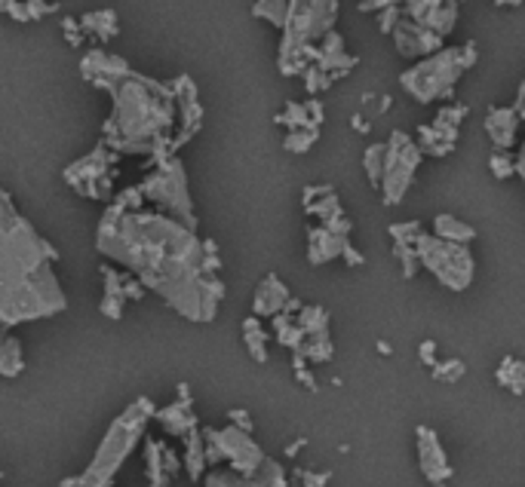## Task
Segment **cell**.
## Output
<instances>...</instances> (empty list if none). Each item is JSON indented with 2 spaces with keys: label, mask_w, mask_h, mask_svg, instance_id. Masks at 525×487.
<instances>
[{
  "label": "cell",
  "mask_w": 525,
  "mask_h": 487,
  "mask_svg": "<svg viewBox=\"0 0 525 487\" xmlns=\"http://www.w3.org/2000/svg\"><path fill=\"white\" fill-rule=\"evenodd\" d=\"M354 231V224H350L348 215H332V218L320 221V224H310L308 227V261L314 264V267H320V264L332 261V257L341 255V248L348 246V233Z\"/></svg>",
  "instance_id": "12"
},
{
  "label": "cell",
  "mask_w": 525,
  "mask_h": 487,
  "mask_svg": "<svg viewBox=\"0 0 525 487\" xmlns=\"http://www.w3.org/2000/svg\"><path fill=\"white\" fill-rule=\"evenodd\" d=\"M95 246L120 261L144 288L157 291L191 322H212L225 297V282L203 273V248L191 227L166 215L111 203L99 221Z\"/></svg>",
  "instance_id": "1"
},
{
  "label": "cell",
  "mask_w": 525,
  "mask_h": 487,
  "mask_svg": "<svg viewBox=\"0 0 525 487\" xmlns=\"http://www.w3.org/2000/svg\"><path fill=\"white\" fill-rule=\"evenodd\" d=\"M62 28H65V37H68V44H71V46H80V44H83L78 19H65V22H62Z\"/></svg>",
  "instance_id": "39"
},
{
  "label": "cell",
  "mask_w": 525,
  "mask_h": 487,
  "mask_svg": "<svg viewBox=\"0 0 525 487\" xmlns=\"http://www.w3.org/2000/svg\"><path fill=\"white\" fill-rule=\"evenodd\" d=\"M243 340H246V346H249V356H252L258 365H265L267 361V350H265V344H267V331L261 329V322H258V316H249L243 319Z\"/></svg>",
  "instance_id": "25"
},
{
  "label": "cell",
  "mask_w": 525,
  "mask_h": 487,
  "mask_svg": "<svg viewBox=\"0 0 525 487\" xmlns=\"http://www.w3.org/2000/svg\"><path fill=\"white\" fill-rule=\"evenodd\" d=\"M497 384L501 386H507L513 395H522L525 393V365L520 359H513V356H507L501 361V368H497Z\"/></svg>",
  "instance_id": "26"
},
{
  "label": "cell",
  "mask_w": 525,
  "mask_h": 487,
  "mask_svg": "<svg viewBox=\"0 0 525 487\" xmlns=\"http://www.w3.org/2000/svg\"><path fill=\"white\" fill-rule=\"evenodd\" d=\"M476 59H480L476 44L437 50L431 59L418 61V65L409 68L406 74H399V83H403L406 93L421 104L448 99V95L455 93V83L464 77V71H470V68L476 65Z\"/></svg>",
  "instance_id": "7"
},
{
  "label": "cell",
  "mask_w": 525,
  "mask_h": 487,
  "mask_svg": "<svg viewBox=\"0 0 525 487\" xmlns=\"http://www.w3.org/2000/svg\"><path fill=\"white\" fill-rule=\"evenodd\" d=\"M295 380H299V384L308 386L310 393H320V384H316V380H314V374H310L308 368H295Z\"/></svg>",
  "instance_id": "40"
},
{
  "label": "cell",
  "mask_w": 525,
  "mask_h": 487,
  "mask_svg": "<svg viewBox=\"0 0 525 487\" xmlns=\"http://www.w3.org/2000/svg\"><path fill=\"white\" fill-rule=\"evenodd\" d=\"M354 129H359V132H369V120H363V117H354Z\"/></svg>",
  "instance_id": "43"
},
{
  "label": "cell",
  "mask_w": 525,
  "mask_h": 487,
  "mask_svg": "<svg viewBox=\"0 0 525 487\" xmlns=\"http://www.w3.org/2000/svg\"><path fill=\"white\" fill-rule=\"evenodd\" d=\"M154 417L163 423V429L169 435H185L188 429L197 426V417H193V410H191V395L188 399L172 402V405L163 410H154Z\"/></svg>",
  "instance_id": "19"
},
{
  "label": "cell",
  "mask_w": 525,
  "mask_h": 487,
  "mask_svg": "<svg viewBox=\"0 0 525 487\" xmlns=\"http://www.w3.org/2000/svg\"><path fill=\"white\" fill-rule=\"evenodd\" d=\"M378 353H381V356H393V346L387 344V340H378Z\"/></svg>",
  "instance_id": "44"
},
{
  "label": "cell",
  "mask_w": 525,
  "mask_h": 487,
  "mask_svg": "<svg viewBox=\"0 0 525 487\" xmlns=\"http://www.w3.org/2000/svg\"><path fill=\"white\" fill-rule=\"evenodd\" d=\"M433 487H446V482H437V484H433Z\"/></svg>",
  "instance_id": "46"
},
{
  "label": "cell",
  "mask_w": 525,
  "mask_h": 487,
  "mask_svg": "<svg viewBox=\"0 0 525 487\" xmlns=\"http://www.w3.org/2000/svg\"><path fill=\"white\" fill-rule=\"evenodd\" d=\"M341 255H344V261H348V264H350V267H363V264H365V257H363V255H359V252H357V248H354V246H350V242H348V246H344V248H341Z\"/></svg>",
  "instance_id": "41"
},
{
  "label": "cell",
  "mask_w": 525,
  "mask_h": 487,
  "mask_svg": "<svg viewBox=\"0 0 525 487\" xmlns=\"http://www.w3.org/2000/svg\"><path fill=\"white\" fill-rule=\"evenodd\" d=\"M393 255L403 261L406 280H414V276H418V257H414V248L409 246V242H393Z\"/></svg>",
  "instance_id": "31"
},
{
  "label": "cell",
  "mask_w": 525,
  "mask_h": 487,
  "mask_svg": "<svg viewBox=\"0 0 525 487\" xmlns=\"http://www.w3.org/2000/svg\"><path fill=\"white\" fill-rule=\"evenodd\" d=\"M323 117H326V110H323L320 101H286V110L283 114L274 117L276 126H286V129H320L323 126Z\"/></svg>",
  "instance_id": "17"
},
{
  "label": "cell",
  "mask_w": 525,
  "mask_h": 487,
  "mask_svg": "<svg viewBox=\"0 0 525 487\" xmlns=\"http://www.w3.org/2000/svg\"><path fill=\"white\" fill-rule=\"evenodd\" d=\"M59 10V4H50V0H0V12L12 16L16 22H40L44 16Z\"/></svg>",
  "instance_id": "20"
},
{
  "label": "cell",
  "mask_w": 525,
  "mask_h": 487,
  "mask_svg": "<svg viewBox=\"0 0 525 487\" xmlns=\"http://www.w3.org/2000/svg\"><path fill=\"white\" fill-rule=\"evenodd\" d=\"M414 435H418V460H421L424 478L431 484L448 482V478L455 475V469L446 460V450H442V444H439V435L427 426H418L414 429Z\"/></svg>",
  "instance_id": "15"
},
{
  "label": "cell",
  "mask_w": 525,
  "mask_h": 487,
  "mask_svg": "<svg viewBox=\"0 0 525 487\" xmlns=\"http://www.w3.org/2000/svg\"><path fill=\"white\" fill-rule=\"evenodd\" d=\"M80 74L95 86L108 89L114 110L105 123L108 150L123 154H151L160 163L197 135L203 108L191 77L157 83L142 77L120 55L89 50L80 61Z\"/></svg>",
  "instance_id": "2"
},
{
  "label": "cell",
  "mask_w": 525,
  "mask_h": 487,
  "mask_svg": "<svg viewBox=\"0 0 525 487\" xmlns=\"http://www.w3.org/2000/svg\"><path fill=\"white\" fill-rule=\"evenodd\" d=\"M316 138H320V129H289L286 138H283V148L289 154H308L316 144Z\"/></svg>",
  "instance_id": "28"
},
{
  "label": "cell",
  "mask_w": 525,
  "mask_h": 487,
  "mask_svg": "<svg viewBox=\"0 0 525 487\" xmlns=\"http://www.w3.org/2000/svg\"><path fill=\"white\" fill-rule=\"evenodd\" d=\"M393 44H397V53L406 55V59H421V55H431L442 46V37L427 28H421L418 22H409V19L399 16L397 25H393Z\"/></svg>",
  "instance_id": "13"
},
{
  "label": "cell",
  "mask_w": 525,
  "mask_h": 487,
  "mask_svg": "<svg viewBox=\"0 0 525 487\" xmlns=\"http://www.w3.org/2000/svg\"><path fill=\"white\" fill-rule=\"evenodd\" d=\"M206 487H289L286 475H283V466L274 463L271 457L265 460L255 475H240L231 469H216L206 475Z\"/></svg>",
  "instance_id": "14"
},
{
  "label": "cell",
  "mask_w": 525,
  "mask_h": 487,
  "mask_svg": "<svg viewBox=\"0 0 525 487\" xmlns=\"http://www.w3.org/2000/svg\"><path fill=\"white\" fill-rule=\"evenodd\" d=\"M304 444H308V438H295V442L286 448V457H295V454H299V450L304 448Z\"/></svg>",
  "instance_id": "42"
},
{
  "label": "cell",
  "mask_w": 525,
  "mask_h": 487,
  "mask_svg": "<svg viewBox=\"0 0 525 487\" xmlns=\"http://www.w3.org/2000/svg\"><path fill=\"white\" fill-rule=\"evenodd\" d=\"M421 221H406V224H390V236H393V242H409L412 246V239L421 233Z\"/></svg>",
  "instance_id": "32"
},
{
  "label": "cell",
  "mask_w": 525,
  "mask_h": 487,
  "mask_svg": "<svg viewBox=\"0 0 525 487\" xmlns=\"http://www.w3.org/2000/svg\"><path fill=\"white\" fill-rule=\"evenodd\" d=\"M464 117H467L464 104H448V108H439V114L433 117V123L418 126V142H414V144L421 148V154H427V157L452 154Z\"/></svg>",
  "instance_id": "11"
},
{
  "label": "cell",
  "mask_w": 525,
  "mask_h": 487,
  "mask_svg": "<svg viewBox=\"0 0 525 487\" xmlns=\"http://www.w3.org/2000/svg\"><path fill=\"white\" fill-rule=\"evenodd\" d=\"M80 31L93 34V37L99 40H111L117 37V31H120V25H117V12L114 10H95V12H86V16L78 19Z\"/></svg>",
  "instance_id": "21"
},
{
  "label": "cell",
  "mask_w": 525,
  "mask_h": 487,
  "mask_svg": "<svg viewBox=\"0 0 525 487\" xmlns=\"http://www.w3.org/2000/svg\"><path fill=\"white\" fill-rule=\"evenodd\" d=\"M252 16L267 19L283 31L276 65H280V74L295 77L308 65L310 50L335 25L338 0H255Z\"/></svg>",
  "instance_id": "4"
},
{
  "label": "cell",
  "mask_w": 525,
  "mask_h": 487,
  "mask_svg": "<svg viewBox=\"0 0 525 487\" xmlns=\"http://www.w3.org/2000/svg\"><path fill=\"white\" fill-rule=\"evenodd\" d=\"M488 169H492V175L497 181L520 178V172H516V157H504L501 150H497V154H492V159H488Z\"/></svg>",
  "instance_id": "30"
},
{
  "label": "cell",
  "mask_w": 525,
  "mask_h": 487,
  "mask_svg": "<svg viewBox=\"0 0 525 487\" xmlns=\"http://www.w3.org/2000/svg\"><path fill=\"white\" fill-rule=\"evenodd\" d=\"M185 438V469H188L191 482H200L206 469V457H203V435H200V426L188 429L182 435Z\"/></svg>",
  "instance_id": "23"
},
{
  "label": "cell",
  "mask_w": 525,
  "mask_h": 487,
  "mask_svg": "<svg viewBox=\"0 0 525 487\" xmlns=\"http://www.w3.org/2000/svg\"><path fill=\"white\" fill-rule=\"evenodd\" d=\"M25 368L22 359V344L10 337L6 329H0V377H19Z\"/></svg>",
  "instance_id": "22"
},
{
  "label": "cell",
  "mask_w": 525,
  "mask_h": 487,
  "mask_svg": "<svg viewBox=\"0 0 525 487\" xmlns=\"http://www.w3.org/2000/svg\"><path fill=\"white\" fill-rule=\"evenodd\" d=\"M289 301V288L280 282V276L271 273L265 282L258 285L252 301V316H274V312L283 310V304Z\"/></svg>",
  "instance_id": "18"
},
{
  "label": "cell",
  "mask_w": 525,
  "mask_h": 487,
  "mask_svg": "<svg viewBox=\"0 0 525 487\" xmlns=\"http://www.w3.org/2000/svg\"><path fill=\"white\" fill-rule=\"evenodd\" d=\"M433 236H439V239H448V242H473L476 239V231L464 221L452 218V215H437L433 218Z\"/></svg>",
  "instance_id": "24"
},
{
  "label": "cell",
  "mask_w": 525,
  "mask_h": 487,
  "mask_svg": "<svg viewBox=\"0 0 525 487\" xmlns=\"http://www.w3.org/2000/svg\"><path fill=\"white\" fill-rule=\"evenodd\" d=\"M406 0H359V10L363 12H378L384 6H403Z\"/></svg>",
  "instance_id": "38"
},
{
  "label": "cell",
  "mask_w": 525,
  "mask_h": 487,
  "mask_svg": "<svg viewBox=\"0 0 525 487\" xmlns=\"http://www.w3.org/2000/svg\"><path fill=\"white\" fill-rule=\"evenodd\" d=\"M433 380H446V384H455V380H461L467 374V365L461 359H446V361H437V365L431 368Z\"/></svg>",
  "instance_id": "29"
},
{
  "label": "cell",
  "mask_w": 525,
  "mask_h": 487,
  "mask_svg": "<svg viewBox=\"0 0 525 487\" xmlns=\"http://www.w3.org/2000/svg\"><path fill=\"white\" fill-rule=\"evenodd\" d=\"M138 191H142V199L163 206L176 221H182L185 227L197 231V212H193V199L188 191V172H185L182 159H176V157L160 159V163H157V172L144 178L142 184H138Z\"/></svg>",
  "instance_id": "9"
},
{
  "label": "cell",
  "mask_w": 525,
  "mask_h": 487,
  "mask_svg": "<svg viewBox=\"0 0 525 487\" xmlns=\"http://www.w3.org/2000/svg\"><path fill=\"white\" fill-rule=\"evenodd\" d=\"M295 325L304 331V337H308V334H316V331H329V310L316 307V304H308V307L301 304L299 316H295Z\"/></svg>",
  "instance_id": "27"
},
{
  "label": "cell",
  "mask_w": 525,
  "mask_h": 487,
  "mask_svg": "<svg viewBox=\"0 0 525 487\" xmlns=\"http://www.w3.org/2000/svg\"><path fill=\"white\" fill-rule=\"evenodd\" d=\"M418 359L424 361L427 368L437 365V361H439V359H437V344H433V340H424V344L418 346Z\"/></svg>",
  "instance_id": "37"
},
{
  "label": "cell",
  "mask_w": 525,
  "mask_h": 487,
  "mask_svg": "<svg viewBox=\"0 0 525 487\" xmlns=\"http://www.w3.org/2000/svg\"><path fill=\"white\" fill-rule=\"evenodd\" d=\"M55 248L12 208L0 191V329L55 316L68 307L53 276Z\"/></svg>",
  "instance_id": "3"
},
{
  "label": "cell",
  "mask_w": 525,
  "mask_h": 487,
  "mask_svg": "<svg viewBox=\"0 0 525 487\" xmlns=\"http://www.w3.org/2000/svg\"><path fill=\"white\" fill-rule=\"evenodd\" d=\"M163 472L169 478H176L178 472H182V460H178V454L172 448H166V444H163Z\"/></svg>",
  "instance_id": "35"
},
{
  "label": "cell",
  "mask_w": 525,
  "mask_h": 487,
  "mask_svg": "<svg viewBox=\"0 0 525 487\" xmlns=\"http://www.w3.org/2000/svg\"><path fill=\"white\" fill-rule=\"evenodd\" d=\"M421 157L424 154H421L418 144L399 129H393L387 142L365 148V175H369V184L375 187V193H381V203L387 208H393L409 193Z\"/></svg>",
  "instance_id": "5"
},
{
  "label": "cell",
  "mask_w": 525,
  "mask_h": 487,
  "mask_svg": "<svg viewBox=\"0 0 525 487\" xmlns=\"http://www.w3.org/2000/svg\"><path fill=\"white\" fill-rule=\"evenodd\" d=\"M154 405L151 399H135L133 405L123 410L114 423H111L108 435L102 438L99 450H95L93 463L86 466V472L78 475V484L74 487H111L114 475L120 472V466L127 463V457L133 454L138 435L144 433V423L154 417Z\"/></svg>",
  "instance_id": "6"
},
{
  "label": "cell",
  "mask_w": 525,
  "mask_h": 487,
  "mask_svg": "<svg viewBox=\"0 0 525 487\" xmlns=\"http://www.w3.org/2000/svg\"><path fill=\"white\" fill-rule=\"evenodd\" d=\"M418 267H427L439 280V285L452 291H464L473 282L476 261L467 242H448L433 233H418L412 239Z\"/></svg>",
  "instance_id": "8"
},
{
  "label": "cell",
  "mask_w": 525,
  "mask_h": 487,
  "mask_svg": "<svg viewBox=\"0 0 525 487\" xmlns=\"http://www.w3.org/2000/svg\"><path fill=\"white\" fill-rule=\"evenodd\" d=\"M123 297H133V301H142L144 297V285L138 280H129V276H123Z\"/></svg>",
  "instance_id": "36"
},
{
  "label": "cell",
  "mask_w": 525,
  "mask_h": 487,
  "mask_svg": "<svg viewBox=\"0 0 525 487\" xmlns=\"http://www.w3.org/2000/svg\"><path fill=\"white\" fill-rule=\"evenodd\" d=\"M332 478V472H308V469H295V482L310 484V487H326Z\"/></svg>",
  "instance_id": "33"
},
{
  "label": "cell",
  "mask_w": 525,
  "mask_h": 487,
  "mask_svg": "<svg viewBox=\"0 0 525 487\" xmlns=\"http://www.w3.org/2000/svg\"><path fill=\"white\" fill-rule=\"evenodd\" d=\"M227 420H231V426H237L240 433H249V435H252V417H249V410H243V408H231V410H227Z\"/></svg>",
  "instance_id": "34"
},
{
  "label": "cell",
  "mask_w": 525,
  "mask_h": 487,
  "mask_svg": "<svg viewBox=\"0 0 525 487\" xmlns=\"http://www.w3.org/2000/svg\"><path fill=\"white\" fill-rule=\"evenodd\" d=\"M520 123H522V89L510 108H492L486 117V132L497 150H507L510 144H516Z\"/></svg>",
  "instance_id": "16"
},
{
  "label": "cell",
  "mask_w": 525,
  "mask_h": 487,
  "mask_svg": "<svg viewBox=\"0 0 525 487\" xmlns=\"http://www.w3.org/2000/svg\"><path fill=\"white\" fill-rule=\"evenodd\" d=\"M117 163V150H108L105 144L86 154L78 163H71L65 169V184L71 191H78L80 197L95 199V203H108L111 197V178L117 175L111 166Z\"/></svg>",
  "instance_id": "10"
},
{
  "label": "cell",
  "mask_w": 525,
  "mask_h": 487,
  "mask_svg": "<svg viewBox=\"0 0 525 487\" xmlns=\"http://www.w3.org/2000/svg\"><path fill=\"white\" fill-rule=\"evenodd\" d=\"M495 4H497V6H520L522 0H495Z\"/></svg>",
  "instance_id": "45"
}]
</instances>
